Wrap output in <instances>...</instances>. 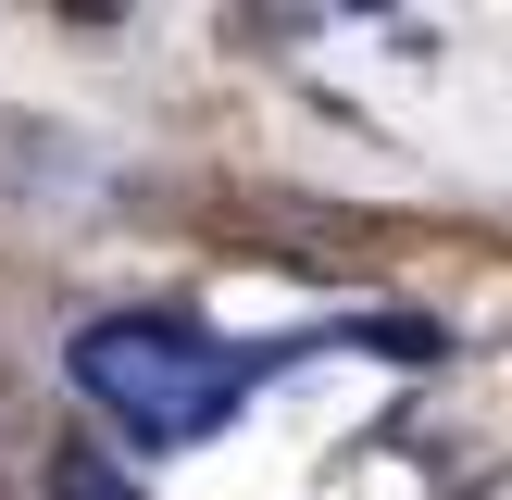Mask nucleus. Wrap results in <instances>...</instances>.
<instances>
[{
	"label": "nucleus",
	"instance_id": "nucleus-1",
	"mask_svg": "<svg viewBox=\"0 0 512 500\" xmlns=\"http://www.w3.org/2000/svg\"><path fill=\"white\" fill-rule=\"evenodd\" d=\"M75 388L125 425L138 450H175V438H213L238 413L250 363H225L200 325L175 313H113V325H75Z\"/></svg>",
	"mask_w": 512,
	"mask_h": 500
},
{
	"label": "nucleus",
	"instance_id": "nucleus-2",
	"mask_svg": "<svg viewBox=\"0 0 512 500\" xmlns=\"http://www.w3.org/2000/svg\"><path fill=\"white\" fill-rule=\"evenodd\" d=\"M50 488H63V500H125V488H113V475H100V463H88V450H63V463H50Z\"/></svg>",
	"mask_w": 512,
	"mask_h": 500
}]
</instances>
